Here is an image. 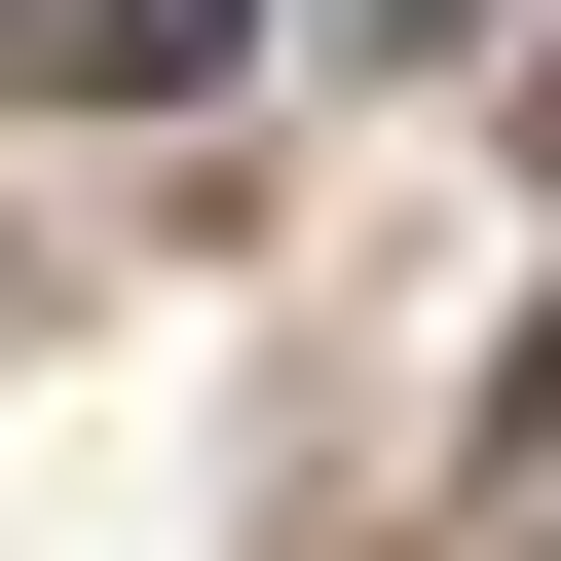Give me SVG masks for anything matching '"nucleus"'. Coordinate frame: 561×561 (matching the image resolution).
<instances>
[{
    "mask_svg": "<svg viewBox=\"0 0 561 561\" xmlns=\"http://www.w3.org/2000/svg\"><path fill=\"white\" fill-rule=\"evenodd\" d=\"M412 38H449V0H412Z\"/></svg>",
    "mask_w": 561,
    "mask_h": 561,
    "instance_id": "nucleus-1",
    "label": "nucleus"
}]
</instances>
